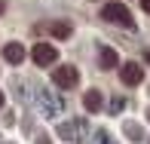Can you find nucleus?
I'll use <instances>...</instances> for the list:
<instances>
[{"mask_svg": "<svg viewBox=\"0 0 150 144\" xmlns=\"http://www.w3.org/2000/svg\"><path fill=\"white\" fill-rule=\"evenodd\" d=\"M101 18H107V22H113V25H120V28H129L132 31L135 28V18H132V12H129V6H122V3H104V9H101Z\"/></svg>", "mask_w": 150, "mask_h": 144, "instance_id": "f257e3e1", "label": "nucleus"}, {"mask_svg": "<svg viewBox=\"0 0 150 144\" xmlns=\"http://www.w3.org/2000/svg\"><path fill=\"white\" fill-rule=\"evenodd\" d=\"M77 80H80V74H77V67H74V65H58L55 74H52V83L61 86V89H74V86H77Z\"/></svg>", "mask_w": 150, "mask_h": 144, "instance_id": "f03ea898", "label": "nucleus"}, {"mask_svg": "<svg viewBox=\"0 0 150 144\" xmlns=\"http://www.w3.org/2000/svg\"><path fill=\"white\" fill-rule=\"evenodd\" d=\"M31 55H34V61H37L40 67H46V65H52V61L58 58V49H55L52 43H37V46L31 49Z\"/></svg>", "mask_w": 150, "mask_h": 144, "instance_id": "7ed1b4c3", "label": "nucleus"}, {"mask_svg": "<svg viewBox=\"0 0 150 144\" xmlns=\"http://www.w3.org/2000/svg\"><path fill=\"white\" fill-rule=\"evenodd\" d=\"M120 80L126 86H138L141 80H144V71H141V65H135V61H126V65L120 67Z\"/></svg>", "mask_w": 150, "mask_h": 144, "instance_id": "20e7f679", "label": "nucleus"}, {"mask_svg": "<svg viewBox=\"0 0 150 144\" xmlns=\"http://www.w3.org/2000/svg\"><path fill=\"white\" fill-rule=\"evenodd\" d=\"M83 104H86V111H89V113H98L101 107H104V95H101L98 89H89L86 98H83Z\"/></svg>", "mask_w": 150, "mask_h": 144, "instance_id": "39448f33", "label": "nucleus"}, {"mask_svg": "<svg viewBox=\"0 0 150 144\" xmlns=\"http://www.w3.org/2000/svg\"><path fill=\"white\" fill-rule=\"evenodd\" d=\"M3 55H6V61H9V65H18V61L25 58V49H22V43H6Z\"/></svg>", "mask_w": 150, "mask_h": 144, "instance_id": "423d86ee", "label": "nucleus"}, {"mask_svg": "<svg viewBox=\"0 0 150 144\" xmlns=\"http://www.w3.org/2000/svg\"><path fill=\"white\" fill-rule=\"evenodd\" d=\"M101 67H117L120 65V58H117V52H113V49H107V46H104V49H101Z\"/></svg>", "mask_w": 150, "mask_h": 144, "instance_id": "0eeeda50", "label": "nucleus"}, {"mask_svg": "<svg viewBox=\"0 0 150 144\" xmlns=\"http://www.w3.org/2000/svg\"><path fill=\"white\" fill-rule=\"evenodd\" d=\"M52 37H55V40H67V37H71V25H67V22H55V25H52Z\"/></svg>", "mask_w": 150, "mask_h": 144, "instance_id": "6e6552de", "label": "nucleus"}, {"mask_svg": "<svg viewBox=\"0 0 150 144\" xmlns=\"http://www.w3.org/2000/svg\"><path fill=\"white\" fill-rule=\"evenodd\" d=\"M126 135L129 138H141V129L138 126H126Z\"/></svg>", "mask_w": 150, "mask_h": 144, "instance_id": "1a4fd4ad", "label": "nucleus"}, {"mask_svg": "<svg viewBox=\"0 0 150 144\" xmlns=\"http://www.w3.org/2000/svg\"><path fill=\"white\" fill-rule=\"evenodd\" d=\"M141 6H144V12H150V0H141Z\"/></svg>", "mask_w": 150, "mask_h": 144, "instance_id": "9d476101", "label": "nucleus"}, {"mask_svg": "<svg viewBox=\"0 0 150 144\" xmlns=\"http://www.w3.org/2000/svg\"><path fill=\"white\" fill-rule=\"evenodd\" d=\"M144 61H147V65H150V49H147V52H144Z\"/></svg>", "mask_w": 150, "mask_h": 144, "instance_id": "9b49d317", "label": "nucleus"}, {"mask_svg": "<svg viewBox=\"0 0 150 144\" xmlns=\"http://www.w3.org/2000/svg\"><path fill=\"white\" fill-rule=\"evenodd\" d=\"M0 107H3V92H0Z\"/></svg>", "mask_w": 150, "mask_h": 144, "instance_id": "f8f14e48", "label": "nucleus"}, {"mask_svg": "<svg viewBox=\"0 0 150 144\" xmlns=\"http://www.w3.org/2000/svg\"><path fill=\"white\" fill-rule=\"evenodd\" d=\"M0 12H3V0H0Z\"/></svg>", "mask_w": 150, "mask_h": 144, "instance_id": "ddd939ff", "label": "nucleus"}, {"mask_svg": "<svg viewBox=\"0 0 150 144\" xmlns=\"http://www.w3.org/2000/svg\"><path fill=\"white\" fill-rule=\"evenodd\" d=\"M147 120H150V111H147Z\"/></svg>", "mask_w": 150, "mask_h": 144, "instance_id": "4468645a", "label": "nucleus"}]
</instances>
